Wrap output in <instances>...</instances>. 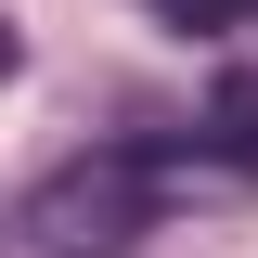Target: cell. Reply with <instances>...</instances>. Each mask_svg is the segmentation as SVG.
Here are the masks:
<instances>
[{"mask_svg":"<svg viewBox=\"0 0 258 258\" xmlns=\"http://www.w3.org/2000/svg\"><path fill=\"white\" fill-rule=\"evenodd\" d=\"M39 220H52L64 258H103V245H129V181H116V168H103V181H52Z\"/></svg>","mask_w":258,"mask_h":258,"instance_id":"1","label":"cell"},{"mask_svg":"<svg viewBox=\"0 0 258 258\" xmlns=\"http://www.w3.org/2000/svg\"><path fill=\"white\" fill-rule=\"evenodd\" d=\"M207 129H220V155H232V168H258V64H232L220 91H207Z\"/></svg>","mask_w":258,"mask_h":258,"instance_id":"2","label":"cell"},{"mask_svg":"<svg viewBox=\"0 0 258 258\" xmlns=\"http://www.w3.org/2000/svg\"><path fill=\"white\" fill-rule=\"evenodd\" d=\"M168 26H258V0H155Z\"/></svg>","mask_w":258,"mask_h":258,"instance_id":"3","label":"cell"},{"mask_svg":"<svg viewBox=\"0 0 258 258\" xmlns=\"http://www.w3.org/2000/svg\"><path fill=\"white\" fill-rule=\"evenodd\" d=\"M0 78H13V26H0Z\"/></svg>","mask_w":258,"mask_h":258,"instance_id":"4","label":"cell"}]
</instances>
